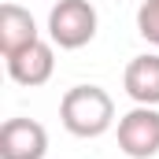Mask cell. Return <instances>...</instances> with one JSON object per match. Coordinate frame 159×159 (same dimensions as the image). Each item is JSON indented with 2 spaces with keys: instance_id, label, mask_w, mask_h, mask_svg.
<instances>
[{
  "instance_id": "52a82bcc",
  "label": "cell",
  "mask_w": 159,
  "mask_h": 159,
  "mask_svg": "<svg viewBox=\"0 0 159 159\" xmlns=\"http://www.w3.org/2000/svg\"><path fill=\"white\" fill-rule=\"evenodd\" d=\"M34 41H41V30L34 22V15L26 7H19V4H4L0 7V56L7 59V56L22 52Z\"/></svg>"
},
{
  "instance_id": "5b68a950",
  "label": "cell",
  "mask_w": 159,
  "mask_h": 159,
  "mask_svg": "<svg viewBox=\"0 0 159 159\" xmlns=\"http://www.w3.org/2000/svg\"><path fill=\"white\" fill-rule=\"evenodd\" d=\"M4 63H7V78L15 81V85L37 89V85H44V81L52 78V70H56V48H52V41H34V44H26L22 52L7 56Z\"/></svg>"
},
{
  "instance_id": "277c9868",
  "label": "cell",
  "mask_w": 159,
  "mask_h": 159,
  "mask_svg": "<svg viewBox=\"0 0 159 159\" xmlns=\"http://www.w3.org/2000/svg\"><path fill=\"white\" fill-rule=\"evenodd\" d=\"M48 129L37 119H7L0 126V159H44Z\"/></svg>"
},
{
  "instance_id": "8992f818",
  "label": "cell",
  "mask_w": 159,
  "mask_h": 159,
  "mask_svg": "<svg viewBox=\"0 0 159 159\" xmlns=\"http://www.w3.org/2000/svg\"><path fill=\"white\" fill-rule=\"evenodd\" d=\"M122 89L133 104L144 107H159V52H144L133 56L122 70Z\"/></svg>"
},
{
  "instance_id": "3957f363",
  "label": "cell",
  "mask_w": 159,
  "mask_h": 159,
  "mask_svg": "<svg viewBox=\"0 0 159 159\" xmlns=\"http://www.w3.org/2000/svg\"><path fill=\"white\" fill-rule=\"evenodd\" d=\"M119 148L129 159H152L159 156V107L133 104L119 119Z\"/></svg>"
},
{
  "instance_id": "ba28073f",
  "label": "cell",
  "mask_w": 159,
  "mask_h": 159,
  "mask_svg": "<svg viewBox=\"0 0 159 159\" xmlns=\"http://www.w3.org/2000/svg\"><path fill=\"white\" fill-rule=\"evenodd\" d=\"M137 34L159 48V0H144L137 7Z\"/></svg>"
},
{
  "instance_id": "7a4b0ae2",
  "label": "cell",
  "mask_w": 159,
  "mask_h": 159,
  "mask_svg": "<svg viewBox=\"0 0 159 159\" xmlns=\"http://www.w3.org/2000/svg\"><path fill=\"white\" fill-rule=\"evenodd\" d=\"M96 26H100V19H96V7L89 0H59L48 11V41L67 48V52L85 48L96 37Z\"/></svg>"
},
{
  "instance_id": "6da1fadb",
  "label": "cell",
  "mask_w": 159,
  "mask_h": 159,
  "mask_svg": "<svg viewBox=\"0 0 159 159\" xmlns=\"http://www.w3.org/2000/svg\"><path fill=\"white\" fill-rule=\"evenodd\" d=\"M59 122L70 137H104L115 126V100L100 85H70L59 100Z\"/></svg>"
}]
</instances>
